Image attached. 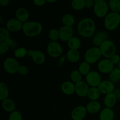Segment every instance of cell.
I'll use <instances>...</instances> for the list:
<instances>
[{
  "label": "cell",
  "instance_id": "cell-1",
  "mask_svg": "<svg viewBox=\"0 0 120 120\" xmlns=\"http://www.w3.org/2000/svg\"><path fill=\"white\" fill-rule=\"evenodd\" d=\"M96 30L95 22L92 19L86 18L80 21L77 25V32L84 38L91 37Z\"/></svg>",
  "mask_w": 120,
  "mask_h": 120
},
{
  "label": "cell",
  "instance_id": "cell-2",
  "mask_svg": "<svg viewBox=\"0 0 120 120\" xmlns=\"http://www.w3.org/2000/svg\"><path fill=\"white\" fill-rule=\"evenodd\" d=\"M43 26L40 22L36 21H28L23 23L22 30L26 36L34 37L39 35L42 31Z\"/></svg>",
  "mask_w": 120,
  "mask_h": 120
},
{
  "label": "cell",
  "instance_id": "cell-3",
  "mask_svg": "<svg viewBox=\"0 0 120 120\" xmlns=\"http://www.w3.org/2000/svg\"><path fill=\"white\" fill-rule=\"evenodd\" d=\"M120 24V14L114 12L109 13L104 19V27L109 30L117 29Z\"/></svg>",
  "mask_w": 120,
  "mask_h": 120
},
{
  "label": "cell",
  "instance_id": "cell-4",
  "mask_svg": "<svg viewBox=\"0 0 120 120\" xmlns=\"http://www.w3.org/2000/svg\"><path fill=\"white\" fill-rule=\"evenodd\" d=\"M102 56V53L100 48L93 47L86 52L84 54V59L89 64H93L97 62Z\"/></svg>",
  "mask_w": 120,
  "mask_h": 120
},
{
  "label": "cell",
  "instance_id": "cell-5",
  "mask_svg": "<svg viewBox=\"0 0 120 120\" xmlns=\"http://www.w3.org/2000/svg\"><path fill=\"white\" fill-rule=\"evenodd\" d=\"M102 55L106 59H111L116 52V46L114 43L110 40H107L102 43L101 46L100 47Z\"/></svg>",
  "mask_w": 120,
  "mask_h": 120
},
{
  "label": "cell",
  "instance_id": "cell-6",
  "mask_svg": "<svg viewBox=\"0 0 120 120\" xmlns=\"http://www.w3.org/2000/svg\"><path fill=\"white\" fill-rule=\"evenodd\" d=\"M109 5L104 0L94 1V12L98 18H103L108 15Z\"/></svg>",
  "mask_w": 120,
  "mask_h": 120
},
{
  "label": "cell",
  "instance_id": "cell-7",
  "mask_svg": "<svg viewBox=\"0 0 120 120\" xmlns=\"http://www.w3.org/2000/svg\"><path fill=\"white\" fill-rule=\"evenodd\" d=\"M3 67L5 71L9 74H15L18 73L19 63L15 59L8 57L3 62Z\"/></svg>",
  "mask_w": 120,
  "mask_h": 120
},
{
  "label": "cell",
  "instance_id": "cell-8",
  "mask_svg": "<svg viewBox=\"0 0 120 120\" xmlns=\"http://www.w3.org/2000/svg\"><path fill=\"white\" fill-rule=\"evenodd\" d=\"M47 52L49 56L54 58L60 57L63 53L62 45L57 42H50L47 46Z\"/></svg>",
  "mask_w": 120,
  "mask_h": 120
},
{
  "label": "cell",
  "instance_id": "cell-9",
  "mask_svg": "<svg viewBox=\"0 0 120 120\" xmlns=\"http://www.w3.org/2000/svg\"><path fill=\"white\" fill-rule=\"evenodd\" d=\"M87 83L91 87H98L101 81V77L98 72L91 71L86 77Z\"/></svg>",
  "mask_w": 120,
  "mask_h": 120
},
{
  "label": "cell",
  "instance_id": "cell-10",
  "mask_svg": "<svg viewBox=\"0 0 120 120\" xmlns=\"http://www.w3.org/2000/svg\"><path fill=\"white\" fill-rule=\"evenodd\" d=\"M97 68L103 73H110L114 69V64L111 62L110 59H105L98 62Z\"/></svg>",
  "mask_w": 120,
  "mask_h": 120
},
{
  "label": "cell",
  "instance_id": "cell-11",
  "mask_svg": "<svg viewBox=\"0 0 120 120\" xmlns=\"http://www.w3.org/2000/svg\"><path fill=\"white\" fill-rule=\"evenodd\" d=\"M101 93L104 94L105 96L114 93L115 90V86L110 80L102 81L97 87Z\"/></svg>",
  "mask_w": 120,
  "mask_h": 120
},
{
  "label": "cell",
  "instance_id": "cell-12",
  "mask_svg": "<svg viewBox=\"0 0 120 120\" xmlns=\"http://www.w3.org/2000/svg\"><path fill=\"white\" fill-rule=\"evenodd\" d=\"M59 39L63 42H68L73 35V29L72 26H63L59 30Z\"/></svg>",
  "mask_w": 120,
  "mask_h": 120
},
{
  "label": "cell",
  "instance_id": "cell-13",
  "mask_svg": "<svg viewBox=\"0 0 120 120\" xmlns=\"http://www.w3.org/2000/svg\"><path fill=\"white\" fill-rule=\"evenodd\" d=\"M89 84L84 81H80L75 84V93L77 96L84 97L87 96L89 91Z\"/></svg>",
  "mask_w": 120,
  "mask_h": 120
},
{
  "label": "cell",
  "instance_id": "cell-14",
  "mask_svg": "<svg viewBox=\"0 0 120 120\" xmlns=\"http://www.w3.org/2000/svg\"><path fill=\"white\" fill-rule=\"evenodd\" d=\"M86 107L83 105H79L73 109L71 113L73 120H83L87 114Z\"/></svg>",
  "mask_w": 120,
  "mask_h": 120
},
{
  "label": "cell",
  "instance_id": "cell-15",
  "mask_svg": "<svg viewBox=\"0 0 120 120\" xmlns=\"http://www.w3.org/2000/svg\"><path fill=\"white\" fill-rule=\"evenodd\" d=\"M23 23L18 20L17 19H11L7 21L6 23V27L7 29L9 31L15 32L19 31L20 30L22 29Z\"/></svg>",
  "mask_w": 120,
  "mask_h": 120
},
{
  "label": "cell",
  "instance_id": "cell-16",
  "mask_svg": "<svg viewBox=\"0 0 120 120\" xmlns=\"http://www.w3.org/2000/svg\"><path fill=\"white\" fill-rule=\"evenodd\" d=\"M16 19L21 22H26L29 18V12L26 8L21 7L16 10L15 12Z\"/></svg>",
  "mask_w": 120,
  "mask_h": 120
},
{
  "label": "cell",
  "instance_id": "cell-17",
  "mask_svg": "<svg viewBox=\"0 0 120 120\" xmlns=\"http://www.w3.org/2000/svg\"><path fill=\"white\" fill-rule=\"evenodd\" d=\"M61 90L66 95H71L75 93V84L70 81H66L61 85Z\"/></svg>",
  "mask_w": 120,
  "mask_h": 120
},
{
  "label": "cell",
  "instance_id": "cell-18",
  "mask_svg": "<svg viewBox=\"0 0 120 120\" xmlns=\"http://www.w3.org/2000/svg\"><path fill=\"white\" fill-rule=\"evenodd\" d=\"M115 114L112 109L105 108L101 110L99 115L100 120H114Z\"/></svg>",
  "mask_w": 120,
  "mask_h": 120
},
{
  "label": "cell",
  "instance_id": "cell-19",
  "mask_svg": "<svg viewBox=\"0 0 120 120\" xmlns=\"http://www.w3.org/2000/svg\"><path fill=\"white\" fill-rule=\"evenodd\" d=\"M86 107L88 112L90 114H96L100 110L101 105L100 102L97 101H91L87 104Z\"/></svg>",
  "mask_w": 120,
  "mask_h": 120
},
{
  "label": "cell",
  "instance_id": "cell-20",
  "mask_svg": "<svg viewBox=\"0 0 120 120\" xmlns=\"http://www.w3.org/2000/svg\"><path fill=\"white\" fill-rule=\"evenodd\" d=\"M2 107L4 110L8 112H12L15 111V103L14 101L10 98H7L5 100L2 101Z\"/></svg>",
  "mask_w": 120,
  "mask_h": 120
},
{
  "label": "cell",
  "instance_id": "cell-21",
  "mask_svg": "<svg viewBox=\"0 0 120 120\" xmlns=\"http://www.w3.org/2000/svg\"><path fill=\"white\" fill-rule=\"evenodd\" d=\"M117 101V98L114 93L109 94L106 95L105 98H104V105L106 107V108L111 109V108H112L115 105H116Z\"/></svg>",
  "mask_w": 120,
  "mask_h": 120
},
{
  "label": "cell",
  "instance_id": "cell-22",
  "mask_svg": "<svg viewBox=\"0 0 120 120\" xmlns=\"http://www.w3.org/2000/svg\"><path fill=\"white\" fill-rule=\"evenodd\" d=\"M32 59L33 61L36 64H42L45 61V56L41 50H34V52L32 56Z\"/></svg>",
  "mask_w": 120,
  "mask_h": 120
},
{
  "label": "cell",
  "instance_id": "cell-23",
  "mask_svg": "<svg viewBox=\"0 0 120 120\" xmlns=\"http://www.w3.org/2000/svg\"><path fill=\"white\" fill-rule=\"evenodd\" d=\"M66 56L68 60L72 63H75L79 60L80 58V54L78 50L69 49L67 52Z\"/></svg>",
  "mask_w": 120,
  "mask_h": 120
},
{
  "label": "cell",
  "instance_id": "cell-24",
  "mask_svg": "<svg viewBox=\"0 0 120 120\" xmlns=\"http://www.w3.org/2000/svg\"><path fill=\"white\" fill-rule=\"evenodd\" d=\"M101 92L97 87H91L89 89L87 96L91 101H97L100 97Z\"/></svg>",
  "mask_w": 120,
  "mask_h": 120
},
{
  "label": "cell",
  "instance_id": "cell-25",
  "mask_svg": "<svg viewBox=\"0 0 120 120\" xmlns=\"http://www.w3.org/2000/svg\"><path fill=\"white\" fill-rule=\"evenodd\" d=\"M109 79L111 82L114 83H118L120 82V69L118 68H114L109 73Z\"/></svg>",
  "mask_w": 120,
  "mask_h": 120
},
{
  "label": "cell",
  "instance_id": "cell-26",
  "mask_svg": "<svg viewBox=\"0 0 120 120\" xmlns=\"http://www.w3.org/2000/svg\"><path fill=\"white\" fill-rule=\"evenodd\" d=\"M68 45L70 49L78 50L81 46L80 40L77 37L73 36L68 42Z\"/></svg>",
  "mask_w": 120,
  "mask_h": 120
},
{
  "label": "cell",
  "instance_id": "cell-27",
  "mask_svg": "<svg viewBox=\"0 0 120 120\" xmlns=\"http://www.w3.org/2000/svg\"><path fill=\"white\" fill-rule=\"evenodd\" d=\"M9 96V89L7 86L3 82L0 83V100L4 101L8 98Z\"/></svg>",
  "mask_w": 120,
  "mask_h": 120
},
{
  "label": "cell",
  "instance_id": "cell-28",
  "mask_svg": "<svg viewBox=\"0 0 120 120\" xmlns=\"http://www.w3.org/2000/svg\"><path fill=\"white\" fill-rule=\"evenodd\" d=\"M62 21L64 26H72L75 22V19L72 15L70 14H67L62 17Z\"/></svg>",
  "mask_w": 120,
  "mask_h": 120
},
{
  "label": "cell",
  "instance_id": "cell-29",
  "mask_svg": "<svg viewBox=\"0 0 120 120\" xmlns=\"http://www.w3.org/2000/svg\"><path fill=\"white\" fill-rule=\"evenodd\" d=\"M79 71L82 75L87 76L90 72V64L86 61L82 62L79 67Z\"/></svg>",
  "mask_w": 120,
  "mask_h": 120
},
{
  "label": "cell",
  "instance_id": "cell-30",
  "mask_svg": "<svg viewBox=\"0 0 120 120\" xmlns=\"http://www.w3.org/2000/svg\"><path fill=\"white\" fill-rule=\"evenodd\" d=\"M109 6L112 12L120 14V0H110L109 2Z\"/></svg>",
  "mask_w": 120,
  "mask_h": 120
},
{
  "label": "cell",
  "instance_id": "cell-31",
  "mask_svg": "<svg viewBox=\"0 0 120 120\" xmlns=\"http://www.w3.org/2000/svg\"><path fill=\"white\" fill-rule=\"evenodd\" d=\"M11 39L9 31L5 28H0V42H6Z\"/></svg>",
  "mask_w": 120,
  "mask_h": 120
},
{
  "label": "cell",
  "instance_id": "cell-32",
  "mask_svg": "<svg viewBox=\"0 0 120 120\" xmlns=\"http://www.w3.org/2000/svg\"><path fill=\"white\" fill-rule=\"evenodd\" d=\"M73 9L76 11H80L85 7V0H73L71 2Z\"/></svg>",
  "mask_w": 120,
  "mask_h": 120
},
{
  "label": "cell",
  "instance_id": "cell-33",
  "mask_svg": "<svg viewBox=\"0 0 120 120\" xmlns=\"http://www.w3.org/2000/svg\"><path fill=\"white\" fill-rule=\"evenodd\" d=\"M70 79L71 80L73 83H75L76 84V83L82 81V75L80 73L79 70H75L71 71V73H70Z\"/></svg>",
  "mask_w": 120,
  "mask_h": 120
},
{
  "label": "cell",
  "instance_id": "cell-34",
  "mask_svg": "<svg viewBox=\"0 0 120 120\" xmlns=\"http://www.w3.org/2000/svg\"><path fill=\"white\" fill-rule=\"evenodd\" d=\"M28 54V50L23 47L17 48L14 51V56L16 58H22L26 56Z\"/></svg>",
  "mask_w": 120,
  "mask_h": 120
},
{
  "label": "cell",
  "instance_id": "cell-35",
  "mask_svg": "<svg viewBox=\"0 0 120 120\" xmlns=\"http://www.w3.org/2000/svg\"><path fill=\"white\" fill-rule=\"evenodd\" d=\"M49 38L51 40V42H56V41L59 39V30L55 28L50 29L49 32Z\"/></svg>",
  "mask_w": 120,
  "mask_h": 120
},
{
  "label": "cell",
  "instance_id": "cell-36",
  "mask_svg": "<svg viewBox=\"0 0 120 120\" xmlns=\"http://www.w3.org/2000/svg\"><path fill=\"white\" fill-rule=\"evenodd\" d=\"M8 120H22V116L20 112L15 111L10 114Z\"/></svg>",
  "mask_w": 120,
  "mask_h": 120
},
{
  "label": "cell",
  "instance_id": "cell-37",
  "mask_svg": "<svg viewBox=\"0 0 120 120\" xmlns=\"http://www.w3.org/2000/svg\"><path fill=\"white\" fill-rule=\"evenodd\" d=\"M95 36H97V37L100 38L103 42L105 41H107L109 40V35L107 34L104 31H98L95 34Z\"/></svg>",
  "mask_w": 120,
  "mask_h": 120
},
{
  "label": "cell",
  "instance_id": "cell-38",
  "mask_svg": "<svg viewBox=\"0 0 120 120\" xmlns=\"http://www.w3.org/2000/svg\"><path fill=\"white\" fill-rule=\"evenodd\" d=\"M9 47L8 44L5 42H0V54L3 55L8 52Z\"/></svg>",
  "mask_w": 120,
  "mask_h": 120
},
{
  "label": "cell",
  "instance_id": "cell-39",
  "mask_svg": "<svg viewBox=\"0 0 120 120\" xmlns=\"http://www.w3.org/2000/svg\"><path fill=\"white\" fill-rule=\"evenodd\" d=\"M29 72V69L26 66L20 65L18 73L22 76H25Z\"/></svg>",
  "mask_w": 120,
  "mask_h": 120
},
{
  "label": "cell",
  "instance_id": "cell-40",
  "mask_svg": "<svg viewBox=\"0 0 120 120\" xmlns=\"http://www.w3.org/2000/svg\"><path fill=\"white\" fill-rule=\"evenodd\" d=\"M92 43L94 45L96 46V47L100 48L102 45V43H103V41L99 38L97 37V36H94L92 39Z\"/></svg>",
  "mask_w": 120,
  "mask_h": 120
},
{
  "label": "cell",
  "instance_id": "cell-41",
  "mask_svg": "<svg viewBox=\"0 0 120 120\" xmlns=\"http://www.w3.org/2000/svg\"><path fill=\"white\" fill-rule=\"evenodd\" d=\"M110 59V60L111 61V62H112V63L115 65V64H118V63L120 62V55L116 54V55H114V56H112L111 59Z\"/></svg>",
  "mask_w": 120,
  "mask_h": 120
},
{
  "label": "cell",
  "instance_id": "cell-42",
  "mask_svg": "<svg viewBox=\"0 0 120 120\" xmlns=\"http://www.w3.org/2000/svg\"><path fill=\"white\" fill-rule=\"evenodd\" d=\"M94 1L93 0H85V7L87 8H90L94 7Z\"/></svg>",
  "mask_w": 120,
  "mask_h": 120
},
{
  "label": "cell",
  "instance_id": "cell-43",
  "mask_svg": "<svg viewBox=\"0 0 120 120\" xmlns=\"http://www.w3.org/2000/svg\"><path fill=\"white\" fill-rule=\"evenodd\" d=\"M46 2V1H45V0H34V4L38 7L43 6Z\"/></svg>",
  "mask_w": 120,
  "mask_h": 120
},
{
  "label": "cell",
  "instance_id": "cell-44",
  "mask_svg": "<svg viewBox=\"0 0 120 120\" xmlns=\"http://www.w3.org/2000/svg\"><path fill=\"white\" fill-rule=\"evenodd\" d=\"M9 3V0H0V4L2 7H6Z\"/></svg>",
  "mask_w": 120,
  "mask_h": 120
},
{
  "label": "cell",
  "instance_id": "cell-45",
  "mask_svg": "<svg viewBox=\"0 0 120 120\" xmlns=\"http://www.w3.org/2000/svg\"><path fill=\"white\" fill-rule=\"evenodd\" d=\"M114 93L115 95H116L117 100H120V89H115L114 91Z\"/></svg>",
  "mask_w": 120,
  "mask_h": 120
},
{
  "label": "cell",
  "instance_id": "cell-46",
  "mask_svg": "<svg viewBox=\"0 0 120 120\" xmlns=\"http://www.w3.org/2000/svg\"><path fill=\"white\" fill-rule=\"evenodd\" d=\"M34 52V50H33L32 49H29V50H28V54H27V55H28V56H29V57H32Z\"/></svg>",
  "mask_w": 120,
  "mask_h": 120
},
{
  "label": "cell",
  "instance_id": "cell-47",
  "mask_svg": "<svg viewBox=\"0 0 120 120\" xmlns=\"http://www.w3.org/2000/svg\"><path fill=\"white\" fill-rule=\"evenodd\" d=\"M46 2H49V3H53V2H56V0H53V1H49V0H47Z\"/></svg>",
  "mask_w": 120,
  "mask_h": 120
},
{
  "label": "cell",
  "instance_id": "cell-48",
  "mask_svg": "<svg viewBox=\"0 0 120 120\" xmlns=\"http://www.w3.org/2000/svg\"><path fill=\"white\" fill-rule=\"evenodd\" d=\"M118 69H120V62L118 63Z\"/></svg>",
  "mask_w": 120,
  "mask_h": 120
},
{
  "label": "cell",
  "instance_id": "cell-49",
  "mask_svg": "<svg viewBox=\"0 0 120 120\" xmlns=\"http://www.w3.org/2000/svg\"></svg>",
  "mask_w": 120,
  "mask_h": 120
},
{
  "label": "cell",
  "instance_id": "cell-50",
  "mask_svg": "<svg viewBox=\"0 0 120 120\" xmlns=\"http://www.w3.org/2000/svg\"></svg>",
  "mask_w": 120,
  "mask_h": 120
}]
</instances>
